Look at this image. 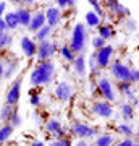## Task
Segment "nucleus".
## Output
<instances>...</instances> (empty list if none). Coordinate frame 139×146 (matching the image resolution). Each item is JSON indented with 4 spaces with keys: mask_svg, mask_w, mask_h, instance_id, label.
I'll return each instance as SVG.
<instances>
[{
    "mask_svg": "<svg viewBox=\"0 0 139 146\" xmlns=\"http://www.w3.org/2000/svg\"><path fill=\"white\" fill-rule=\"evenodd\" d=\"M84 21H86V26L92 28V29H97V28L102 25V18L99 15H96L92 10L88 11V13L84 15Z\"/></svg>",
    "mask_w": 139,
    "mask_h": 146,
    "instance_id": "19",
    "label": "nucleus"
},
{
    "mask_svg": "<svg viewBox=\"0 0 139 146\" xmlns=\"http://www.w3.org/2000/svg\"><path fill=\"white\" fill-rule=\"evenodd\" d=\"M15 15H16V18H18L20 26H24V28L29 26V23H31V16H32V13H31L29 8H26V7H18V8L15 10Z\"/></svg>",
    "mask_w": 139,
    "mask_h": 146,
    "instance_id": "17",
    "label": "nucleus"
},
{
    "mask_svg": "<svg viewBox=\"0 0 139 146\" xmlns=\"http://www.w3.org/2000/svg\"><path fill=\"white\" fill-rule=\"evenodd\" d=\"M97 36H100L103 41H110L112 37H113V28L110 26V25H100L97 28Z\"/></svg>",
    "mask_w": 139,
    "mask_h": 146,
    "instance_id": "21",
    "label": "nucleus"
},
{
    "mask_svg": "<svg viewBox=\"0 0 139 146\" xmlns=\"http://www.w3.org/2000/svg\"><path fill=\"white\" fill-rule=\"evenodd\" d=\"M62 10L57 8V7H49L45 10V21H47V26L49 28H57L60 26V23H62Z\"/></svg>",
    "mask_w": 139,
    "mask_h": 146,
    "instance_id": "13",
    "label": "nucleus"
},
{
    "mask_svg": "<svg viewBox=\"0 0 139 146\" xmlns=\"http://www.w3.org/2000/svg\"><path fill=\"white\" fill-rule=\"evenodd\" d=\"M21 84H23V78L18 76V78L11 83V86L8 88L5 94V106H10V107H15L20 101V94H21Z\"/></svg>",
    "mask_w": 139,
    "mask_h": 146,
    "instance_id": "7",
    "label": "nucleus"
},
{
    "mask_svg": "<svg viewBox=\"0 0 139 146\" xmlns=\"http://www.w3.org/2000/svg\"><path fill=\"white\" fill-rule=\"evenodd\" d=\"M108 70L112 73V76L117 80V83L118 81H129L131 83V68L126 63H123L121 60H113L110 63Z\"/></svg>",
    "mask_w": 139,
    "mask_h": 146,
    "instance_id": "3",
    "label": "nucleus"
},
{
    "mask_svg": "<svg viewBox=\"0 0 139 146\" xmlns=\"http://www.w3.org/2000/svg\"><path fill=\"white\" fill-rule=\"evenodd\" d=\"M3 72H5V63L0 60V78H3Z\"/></svg>",
    "mask_w": 139,
    "mask_h": 146,
    "instance_id": "44",
    "label": "nucleus"
},
{
    "mask_svg": "<svg viewBox=\"0 0 139 146\" xmlns=\"http://www.w3.org/2000/svg\"><path fill=\"white\" fill-rule=\"evenodd\" d=\"M136 28H138L136 21H134L133 18H126V29H128V31H134Z\"/></svg>",
    "mask_w": 139,
    "mask_h": 146,
    "instance_id": "39",
    "label": "nucleus"
},
{
    "mask_svg": "<svg viewBox=\"0 0 139 146\" xmlns=\"http://www.w3.org/2000/svg\"><path fill=\"white\" fill-rule=\"evenodd\" d=\"M3 20H5V23H7L8 31H10V29H16V28L20 26L18 18H16V15H15V11H8V13H5V15H3Z\"/></svg>",
    "mask_w": 139,
    "mask_h": 146,
    "instance_id": "22",
    "label": "nucleus"
},
{
    "mask_svg": "<svg viewBox=\"0 0 139 146\" xmlns=\"http://www.w3.org/2000/svg\"><path fill=\"white\" fill-rule=\"evenodd\" d=\"M5 8H7V3L5 2H0V16H2V18L5 15Z\"/></svg>",
    "mask_w": 139,
    "mask_h": 146,
    "instance_id": "41",
    "label": "nucleus"
},
{
    "mask_svg": "<svg viewBox=\"0 0 139 146\" xmlns=\"http://www.w3.org/2000/svg\"><path fill=\"white\" fill-rule=\"evenodd\" d=\"M55 76V63L52 60L41 62L34 70L31 72V84L32 86H44L49 84Z\"/></svg>",
    "mask_w": 139,
    "mask_h": 146,
    "instance_id": "1",
    "label": "nucleus"
},
{
    "mask_svg": "<svg viewBox=\"0 0 139 146\" xmlns=\"http://www.w3.org/2000/svg\"><path fill=\"white\" fill-rule=\"evenodd\" d=\"M55 3H57V8H60V10H62V8H73V7H76V2H74V0H57V2H55Z\"/></svg>",
    "mask_w": 139,
    "mask_h": 146,
    "instance_id": "32",
    "label": "nucleus"
},
{
    "mask_svg": "<svg viewBox=\"0 0 139 146\" xmlns=\"http://www.w3.org/2000/svg\"><path fill=\"white\" fill-rule=\"evenodd\" d=\"M73 93H74L73 84L68 83V81H60V83H57V86L53 89V94H55V98L60 102H68L73 98Z\"/></svg>",
    "mask_w": 139,
    "mask_h": 146,
    "instance_id": "9",
    "label": "nucleus"
},
{
    "mask_svg": "<svg viewBox=\"0 0 139 146\" xmlns=\"http://www.w3.org/2000/svg\"><path fill=\"white\" fill-rule=\"evenodd\" d=\"M5 33H7V31H2V29H0V37L3 36V34H5Z\"/></svg>",
    "mask_w": 139,
    "mask_h": 146,
    "instance_id": "45",
    "label": "nucleus"
},
{
    "mask_svg": "<svg viewBox=\"0 0 139 146\" xmlns=\"http://www.w3.org/2000/svg\"><path fill=\"white\" fill-rule=\"evenodd\" d=\"M88 68H89V72L92 73V75H97V73H99V67H97V62H96V57H94V54L91 55V57H89Z\"/></svg>",
    "mask_w": 139,
    "mask_h": 146,
    "instance_id": "34",
    "label": "nucleus"
},
{
    "mask_svg": "<svg viewBox=\"0 0 139 146\" xmlns=\"http://www.w3.org/2000/svg\"><path fill=\"white\" fill-rule=\"evenodd\" d=\"M73 72L76 73L78 76L84 78L86 73H88V62H86V57L84 55H76V58L73 60Z\"/></svg>",
    "mask_w": 139,
    "mask_h": 146,
    "instance_id": "16",
    "label": "nucleus"
},
{
    "mask_svg": "<svg viewBox=\"0 0 139 146\" xmlns=\"http://www.w3.org/2000/svg\"><path fill=\"white\" fill-rule=\"evenodd\" d=\"M107 46V41H103L100 36H96V37H92V47L96 49V50H100L102 47H105Z\"/></svg>",
    "mask_w": 139,
    "mask_h": 146,
    "instance_id": "33",
    "label": "nucleus"
},
{
    "mask_svg": "<svg viewBox=\"0 0 139 146\" xmlns=\"http://www.w3.org/2000/svg\"><path fill=\"white\" fill-rule=\"evenodd\" d=\"M117 89H118L121 94H126L128 91L133 89V83H129V81H118V83H117Z\"/></svg>",
    "mask_w": 139,
    "mask_h": 146,
    "instance_id": "29",
    "label": "nucleus"
},
{
    "mask_svg": "<svg viewBox=\"0 0 139 146\" xmlns=\"http://www.w3.org/2000/svg\"><path fill=\"white\" fill-rule=\"evenodd\" d=\"M92 112L102 119H112L113 117V107L107 101H96L92 104Z\"/></svg>",
    "mask_w": 139,
    "mask_h": 146,
    "instance_id": "10",
    "label": "nucleus"
},
{
    "mask_svg": "<svg viewBox=\"0 0 139 146\" xmlns=\"http://www.w3.org/2000/svg\"><path fill=\"white\" fill-rule=\"evenodd\" d=\"M138 135H139V125H138Z\"/></svg>",
    "mask_w": 139,
    "mask_h": 146,
    "instance_id": "47",
    "label": "nucleus"
},
{
    "mask_svg": "<svg viewBox=\"0 0 139 146\" xmlns=\"http://www.w3.org/2000/svg\"><path fill=\"white\" fill-rule=\"evenodd\" d=\"M50 34H52V28H49V26L45 25V26L42 28V29H39V31H37L36 34H34V39H36V41H39V42L47 41Z\"/></svg>",
    "mask_w": 139,
    "mask_h": 146,
    "instance_id": "26",
    "label": "nucleus"
},
{
    "mask_svg": "<svg viewBox=\"0 0 139 146\" xmlns=\"http://www.w3.org/2000/svg\"><path fill=\"white\" fill-rule=\"evenodd\" d=\"M71 133L74 136H78L79 140H88V138H94V136L99 133L97 128L94 127H89L86 123H81V122H73L71 123Z\"/></svg>",
    "mask_w": 139,
    "mask_h": 146,
    "instance_id": "5",
    "label": "nucleus"
},
{
    "mask_svg": "<svg viewBox=\"0 0 139 146\" xmlns=\"http://www.w3.org/2000/svg\"><path fill=\"white\" fill-rule=\"evenodd\" d=\"M45 130L49 131V133L55 138V140H63V138H65V135H67V130L63 128L62 122H60V120H57V119L47 120Z\"/></svg>",
    "mask_w": 139,
    "mask_h": 146,
    "instance_id": "11",
    "label": "nucleus"
},
{
    "mask_svg": "<svg viewBox=\"0 0 139 146\" xmlns=\"http://www.w3.org/2000/svg\"><path fill=\"white\" fill-rule=\"evenodd\" d=\"M89 5L92 7V11L96 13V15H99L100 18H105V11H103V7L100 2H97V0H91V2H88Z\"/></svg>",
    "mask_w": 139,
    "mask_h": 146,
    "instance_id": "28",
    "label": "nucleus"
},
{
    "mask_svg": "<svg viewBox=\"0 0 139 146\" xmlns=\"http://www.w3.org/2000/svg\"><path fill=\"white\" fill-rule=\"evenodd\" d=\"M113 145V136L112 135H99L96 138L94 146H112Z\"/></svg>",
    "mask_w": 139,
    "mask_h": 146,
    "instance_id": "27",
    "label": "nucleus"
},
{
    "mask_svg": "<svg viewBox=\"0 0 139 146\" xmlns=\"http://www.w3.org/2000/svg\"><path fill=\"white\" fill-rule=\"evenodd\" d=\"M86 44H88V29H86V25L76 23L74 28H73L71 39H70V44L68 46H70V49L74 54L82 55L84 50H86Z\"/></svg>",
    "mask_w": 139,
    "mask_h": 146,
    "instance_id": "2",
    "label": "nucleus"
},
{
    "mask_svg": "<svg viewBox=\"0 0 139 146\" xmlns=\"http://www.w3.org/2000/svg\"><path fill=\"white\" fill-rule=\"evenodd\" d=\"M97 88L99 91H100V94H102L103 101H107V102H115V99H117V94H115V89H113V84H112V81L108 78H105V76H100V78L97 80Z\"/></svg>",
    "mask_w": 139,
    "mask_h": 146,
    "instance_id": "8",
    "label": "nucleus"
},
{
    "mask_svg": "<svg viewBox=\"0 0 139 146\" xmlns=\"http://www.w3.org/2000/svg\"><path fill=\"white\" fill-rule=\"evenodd\" d=\"M105 8L108 10V13L112 16H118V18L131 15V11H129L128 7H125L123 3H120L117 0H108V2H105Z\"/></svg>",
    "mask_w": 139,
    "mask_h": 146,
    "instance_id": "12",
    "label": "nucleus"
},
{
    "mask_svg": "<svg viewBox=\"0 0 139 146\" xmlns=\"http://www.w3.org/2000/svg\"><path fill=\"white\" fill-rule=\"evenodd\" d=\"M13 114H15V107H10V106L3 104V107L0 109V120L3 123H8L11 120V117H13Z\"/></svg>",
    "mask_w": 139,
    "mask_h": 146,
    "instance_id": "23",
    "label": "nucleus"
},
{
    "mask_svg": "<svg viewBox=\"0 0 139 146\" xmlns=\"http://www.w3.org/2000/svg\"><path fill=\"white\" fill-rule=\"evenodd\" d=\"M49 146H73V145L68 138H63V140H53Z\"/></svg>",
    "mask_w": 139,
    "mask_h": 146,
    "instance_id": "36",
    "label": "nucleus"
},
{
    "mask_svg": "<svg viewBox=\"0 0 139 146\" xmlns=\"http://www.w3.org/2000/svg\"><path fill=\"white\" fill-rule=\"evenodd\" d=\"M29 104H31L32 107H37V106L41 104V96L37 93H32L31 96H29Z\"/></svg>",
    "mask_w": 139,
    "mask_h": 146,
    "instance_id": "37",
    "label": "nucleus"
},
{
    "mask_svg": "<svg viewBox=\"0 0 139 146\" xmlns=\"http://www.w3.org/2000/svg\"><path fill=\"white\" fill-rule=\"evenodd\" d=\"M29 146H45V143L41 141V140H34V141H31V145Z\"/></svg>",
    "mask_w": 139,
    "mask_h": 146,
    "instance_id": "42",
    "label": "nucleus"
},
{
    "mask_svg": "<svg viewBox=\"0 0 139 146\" xmlns=\"http://www.w3.org/2000/svg\"><path fill=\"white\" fill-rule=\"evenodd\" d=\"M117 130H118V133L125 135L126 138H129V136L133 135V128H131V125H128V123H120Z\"/></svg>",
    "mask_w": 139,
    "mask_h": 146,
    "instance_id": "30",
    "label": "nucleus"
},
{
    "mask_svg": "<svg viewBox=\"0 0 139 146\" xmlns=\"http://www.w3.org/2000/svg\"><path fill=\"white\" fill-rule=\"evenodd\" d=\"M120 114H121V119H123L126 123H129V122L134 119V107L129 104V102H125V104L120 106Z\"/></svg>",
    "mask_w": 139,
    "mask_h": 146,
    "instance_id": "20",
    "label": "nucleus"
},
{
    "mask_svg": "<svg viewBox=\"0 0 139 146\" xmlns=\"http://www.w3.org/2000/svg\"><path fill=\"white\" fill-rule=\"evenodd\" d=\"M89 146H94V145H89Z\"/></svg>",
    "mask_w": 139,
    "mask_h": 146,
    "instance_id": "48",
    "label": "nucleus"
},
{
    "mask_svg": "<svg viewBox=\"0 0 139 146\" xmlns=\"http://www.w3.org/2000/svg\"><path fill=\"white\" fill-rule=\"evenodd\" d=\"M131 83L139 84V68H131Z\"/></svg>",
    "mask_w": 139,
    "mask_h": 146,
    "instance_id": "38",
    "label": "nucleus"
},
{
    "mask_svg": "<svg viewBox=\"0 0 139 146\" xmlns=\"http://www.w3.org/2000/svg\"><path fill=\"white\" fill-rule=\"evenodd\" d=\"M10 125L13 127V128L21 125V115L18 114V110L16 109H15V114H13V117H11V120H10Z\"/></svg>",
    "mask_w": 139,
    "mask_h": 146,
    "instance_id": "35",
    "label": "nucleus"
},
{
    "mask_svg": "<svg viewBox=\"0 0 139 146\" xmlns=\"http://www.w3.org/2000/svg\"><path fill=\"white\" fill-rule=\"evenodd\" d=\"M57 52V44L50 39H47V41H42L37 44V58L41 60V62H45V60H50L53 57V54Z\"/></svg>",
    "mask_w": 139,
    "mask_h": 146,
    "instance_id": "6",
    "label": "nucleus"
},
{
    "mask_svg": "<svg viewBox=\"0 0 139 146\" xmlns=\"http://www.w3.org/2000/svg\"><path fill=\"white\" fill-rule=\"evenodd\" d=\"M74 146H89V143L86 140H78L76 143H74Z\"/></svg>",
    "mask_w": 139,
    "mask_h": 146,
    "instance_id": "43",
    "label": "nucleus"
},
{
    "mask_svg": "<svg viewBox=\"0 0 139 146\" xmlns=\"http://www.w3.org/2000/svg\"><path fill=\"white\" fill-rule=\"evenodd\" d=\"M47 25L45 21V13L44 11H36V13H32L31 16V23H29V26H28V29L31 33H34L36 34L39 29H42V28Z\"/></svg>",
    "mask_w": 139,
    "mask_h": 146,
    "instance_id": "14",
    "label": "nucleus"
},
{
    "mask_svg": "<svg viewBox=\"0 0 139 146\" xmlns=\"http://www.w3.org/2000/svg\"><path fill=\"white\" fill-rule=\"evenodd\" d=\"M11 133H13V127L10 123H3L0 127V143H5V141L10 140Z\"/></svg>",
    "mask_w": 139,
    "mask_h": 146,
    "instance_id": "24",
    "label": "nucleus"
},
{
    "mask_svg": "<svg viewBox=\"0 0 139 146\" xmlns=\"http://www.w3.org/2000/svg\"><path fill=\"white\" fill-rule=\"evenodd\" d=\"M133 145H134V141L131 140V138H125V140L118 141L115 146H133Z\"/></svg>",
    "mask_w": 139,
    "mask_h": 146,
    "instance_id": "40",
    "label": "nucleus"
},
{
    "mask_svg": "<svg viewBox=\"0 0 139 146\" xmlns=\"http://www.w3.org/2000/svg\"><path fill=\"white\" fill-rule=\"evenodd\" d=\"M60 55H62L67 62H71V63H73V60L76 58V54L70 49V46H68V44H65V46L60 47Z\"/></svg>",
    "mask_w": 139,
    "mask_h": 146,
    "instance_id": "25",
    "label": "nucleus"
},
{
    "mask_svg": "<svg viewBox=\"0 0 139 146\" xmlns=\"http://www.w3.org/2000/svg\"><path fill=\"white\" fill-rule=\"evenodd\" d=\"M20 46H21V50L24 52V55L28 58H31L32 55H36L37 52V44L34 42V39H31V37H21V41H20Z\"/></svg>",
    "mask_w": 139,
    "mask_h": 146,
    "instance_id": "15",
    "label": "nucleus"
},
{
    "mask_svg": "<svg viewBox=\"0 0 139 146\" xmlns=\"http://www.w3.org/2000/svg\"><path fill=\"white\" fill-rule=\"evenodd\" d=\"M11 42H13V36L10 33H5L3 36L0 37V49H5V47L11 46Z\"/></svg>",
    "mask_w": 139,
    "mask_h": 146,
    "instance_id": "31",
    "label": "nucleus"
},
{
    "mask_svg": "<svg viewBox=\"0 0 139 146\" xmlns=\"http://www.w3.org/2000/svg\"><path fill=\"white\" fill-rule=\"evenodd\" d=\"M113 52H115V49H113V46H110V44H107L105 47H102L100 50H96V52H94V57H96V62H97L99 70H100V68L103 70V68L110 67Z\"/></svg>",
    "mask_w": 139,
    "mask_h": 146,
    "instance_id": "4",
    "label": "nucleus"
},
{
    "mask_svg": "<svg viewBox=\"0 0 139 146\" xmlns=\"http://www.w3.org/2000/svg\"><path fill=\"white\" fill-rule=\"evenodd\" d=\"M133 146H139V143H134V145Z\"/></svg>",
    "mask_w": 139,
    "mask_h": 146,
    "instance_id": "46",
    "label": "nucleus"
},
{
    "mask_svg": "<svg viewBox=\"0 0 139 146\" xmlns=\"http://www.w3.org/2000/svg\"><path fill=\"white\" fill-rule=\"evenodd\" d=\"M18 68H20V60H18V58L7 60L5 62V72H3V78L5 80L13 78V75L18 72Z\"/></svg>",
    "mask_w": 139,
    "mask_h": 146,
    "instance_id": "18",
    "label": "nucleus"
}]
</instances>
